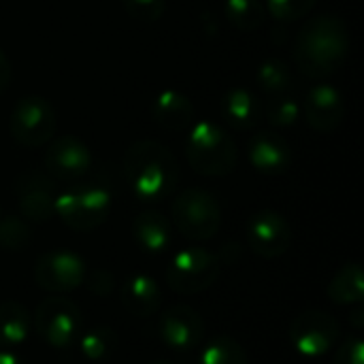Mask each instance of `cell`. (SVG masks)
Wrapping results in <instances>:
<instances>
[{"mask_svg":"<svg viewBox=\"0 0 364 364\" xmlns=\"http://www.w3.org/2000/svg\"><path fill=\"white\" fill-rule=\"evenodd\" d=\"M124 175L136 198L158 203L177 190L179 164L166 145L143 139L128 147L124 156Z\"/></svg>","mask_w":364,"mask_h":364,"instance_id":"obj_1","label":"cell"},{"mask_svg":"<svg viewBox=\"0 0 364 364\" xmlns=\"http://www.w3.org/2000/svg\"><path fill=\"white\" fill-rule=\"evenodd\" d=\"M350 51V32L337 15L307 21L294 45V60L307 77H326L339 70Z\"/></svg>","mask_w":364,"mask_h":364,"instance_id":"obj_2","label":"cell"},{"mask_svg":"<svg viewBox=\"0 0 364 364\" xmlns=\"http://www.w3.org/2000/svg\"><path fill=\"white\" fill-rule=\"evenodd\" d=\"M186 156L192 168L207 177H226L235 171L239 151L235 141L211 122L194 124L186 143Z\"/></svg>","mask_w":364,"mask_h":364,"instance_id":"obj_3","label":"cell"},{"mask_svg":"<svg viewBox=\"0 0 364 364\" xmlns=\"http://www.w3.org/2000/svg\"><path fill=\"white\" fill-rule=\"evenodd\" d=\"M171 213L179 235L190 241H209L222 226V209L215 196L200 188H190L177 194Z\"/></svg>","mask_w":364,"mask_h":364,"instance_id":"obj_4","label":"cell"},{"mask_svg":"<svg viewBox=\"0 0 364 364\" xmlns=\"http://www.w3.org/2000/svg\"><path fill=\"white\" fill-rule=\"evenodd\" d=\"M220 273L222 262L218 254L205 247H183L171 258L166 267V282L173 292L190 296L211 288Z\"/></svg>","mask_w":364,"mask_h":364,"instance_id":"obj_5","label":"cell"},{"mask_svg":"<svg viewBox=\"0 0 364 364\" xmlns=\"http://www.w3.org/2000/svg\"><path fill=\"white\" fill-rule=\"evenodd\" d=\"M111 211V194L100 186H79L55 196V213L77 232L96 230Z\"/></svg>","mask_w":364,"mask_h":364,"instance_id":"obj_6","label":"cell"},{"mask_svg":"<svg viewBox=\"0 0 364 364\" xmlns=\"http://www.w3.org/2000/svg\"><path fill=\"white\" fill-rule=\"evenodd\" d=\"M34 331L53 350H68L77 343L83 326L81 309L62 296H49L38 303L32 316Z\"/></svg>","mask_w":364,"mask_h":364,"instance_id":"obj_7","label":"cell"},{"mask_svg":"<svg viewBox=\"0 0 364 364\" xmlns=\"http://www.w3.org/2000/svg\"><path fill=\"white\" fill-rule=\"evenodd\" d=\"M55 111L51 102L41 96H26L17 100L9 119L11 136L23 147H41L49 143L55 134Z\"/></svg>","mask_w":364,"mask_h":364,"instance_id":"obj_8","label":"cell"},{"mask_svg":"<svg viewBox=\"0 0 364 364\" xmlns=\"http://www.w3.org/2000/svg\"><path fill=\"white\" fill-rule=\"evenodd\" d=\"M290 343L305 358H320L328 354L339 339V324L333 316L320 309L299 314L290 324Z\"/></svg>","mask_w":364,"mask_h":364,"instance_id":"obj_9","label":"cell"},{"mask_svg":"<svg viewBox=\"0 0 364 364\" xmlns=\"http://www.w3.org/2000/svg\"><path fill=\"white\" fill-rule=\"evenodd\" d=\"M87 267L81 256L68 250L45 252L34 267V282L41 290L51 294H66L83 286Z\"/></svg>","mask_w":364,"mask_h":364,"instance_id":"obj_10","label":"cell"},{"mask_svg":"<svg viewBox=\"0 0 364 364\" xmlns=\"http://www.w3.org/2000/svg\"><path fill=\"white\" fill-rule=\"evenodd\" d=\"M245 241L252 254H256L262 260H275L292 247L294 235L288 224V220L273 211L262 209L254 213L245 228Z\"/></svg>","mask_w":364,"mask_h":364,"instance_id":"obj_11","label":"cell"},{"mask_svg":"<svg viewBox=\"0 0 364 364\" xmlns=\"http://www.w3.org/2000/svg\"><path fill=\"white\" fill-rule=\"evenodd\" d=\"M160 341L173 352H192L205 339V320L190 305H173L158 322Z\"/></svg>","mask_w":364,"mask_h":364,"instance_id":"obj_12","label":"cell"},{"mask_svg":"<svg viewBox=\"0 0 364 364\" xmlns=\"http://www.w3.org/2000/svg\"><path fill=\"white\" fill-rule=\"evenodd\" d=\"M15 194L19 211L26 220L45 224L55 215V181L38 171H28L17 177Z\"/></svg>","mask_w":364,"mask_h":364,"instance_id":"obj_13","label":"cell"},{"mask_svg":"<svg viewBox=\"0 0 364 364\" xmlns=\"http://www.w3.org/2000/svg\"><path fill=\"white\" fill-rule=\"evenodd\" d=\"M92 166V154L77 136H60L45 154V168L53 179L75 181L87 175Z\"/></svg>","mask_w":364,"mask_h":364,"instance_id":"obj_14","label":"cell"},{"mask_svg":"<svg viewBox=\"0 0 364 364\" xmlns=\"http://www.w3.org/2000/svg\"><path fill=\"white\" fill-rule=\"evenodd\" d=\"M343 115H346L343 98L333 85L320 83L314 90H309L305 100V119L314 130L322 134L335 132L341 126Z\"/></svg>","mask_w":364,"mask_h":364,"instance_id":"obj_15","label":"cell"},{"mask_svg":"<svg viewBox=\"0 0 364 364\" xmlns=\"http://www.w3.org/2000/svg\"><path fill=\"white\" fill-rule=\"evenodd\" d=\"M250 162L262 175H282L292 164V149L277 132L262 130L250 141Z\"/></svg>","mask_w":364,"mask_h":364,"instance_id":"obj_16","label":"cell"},{"mask_svg":"<svg viewBox=\"0 0 364 364\" xmlns=\"http://www.w3.org/2000/svg\"><path fill=\"white\" fill-rule=\"evenodd\" d=\"M122 303L126 311L136 318L154 316L162 305V290L160 284L145 273H134L124 282L122 288Z\"/></svg>","mask_w":364,"mask_h":364,"instance_id":"obj_17","label":"cell"},{"mask_svg":"<svg viewBox=\"0 0 364 364\" xmlns=\"http://www.w3.org/2000/svg\"><path fill=\"white\" fill-rule=\"evenodd\" d=\"M132 235L141 250L149 254H164L173 243L171 222L154 209L141 211L132 222Z\"/></svg>","mask_w":364,"mask_h":364,"instance_id":"obj_18","label":"cell"},{"mask_svg":"<svg viewBox=\"0 0 364 364\" xmlns=\"http://www.w3.org/2000/svg\"><path fill=\"white\" fill-rule=\"evenodd\" d=\"M222 115L237 130H252L262 122V102L243 87H232L222 98Z\"/></svg>","mask_w":364,"mask_h":364,"instance_id":"obj_19","label":"cell"},{"mask_svg":"<svg viewBox=\"0 0 364 364\" xmlns=\"http://www.w3.org/2000/svg\"><path fill=\"white\" fill-rule=\"evenodd\" d=\"M151 115L156 119L158 126L166 128V130H183L188 126H192L194 122V107L190 102L188 96H183L177 90H164L154 107H151Z\"/></svg>","mask_w":364,"mask_h":364,"instance_id":"obj_20","label":"cell"},{"mask_svg":"<svg viewBox=\"0 0 364 364\" xmlns=\"http://www.w3.org/2000/svg\"><path fill=\"white\" fill-rule=\"evenodd\" d=\"M32 318L17 301L0 303V350L17 352L30 335Z\"/></svg>","mask_w":364,"mask_h":364,"instance_id":"obj_21","label":"cell"},{"mask_svg":"<svg viewBox=\"0 0 364 364\" xmlns=\"http://www.w3.org/2000/svg\"><path fill=\"white\" fill-rule=\"evenodd\" d=\"M335 305H358L364 301V275L358 262L343 264L326 288Z\"/></svg>","mask_w":364,"mask_h":364,"instance_id":"obj_22","label":"cell"},{"mask_svg":"<svg viewBox=\"0 0 364 364\" xmlns=\"http://www.w3.org/2000/svg\"><path fill=\"white\" fill-rule=\"evenodd\" d=\"M77 348L79 354L85 360L92 363H102L107 358H111L117 350V333L111 326H94L90 331H81L79 339H77Z\"/></svg>","mask_w":364,"mask_h":364,"instance_id":"obj_23","label":"cell"},{"mask_svg":"<svg viewBox=\"0 0 364 364\" xmlns=\"http://www.w3.org/2000/svg\"><path fill=\"white\" fill-rule=\"evenodd\" d=\"M196 364H250V358L237 339L228 335H215L200 350Z\"/></svg>","mask_w":364,"mask_h":364,"instance_id":"obj_24","label":"cell"},{"mask_svg":"<svg viewBox=\"0 0 364 364\" xmlns=\"http://www.w3.org/2000/svg\"><path fill=\"white\" fill-rule=\"evenodd\" d=\"M224 11L228 21L243 32L258 30L267 15V9L260 0H226Z\"/></svg>","mask_w":364,"mask_h":364,"instance_id":"obj_25","label":"cell"},{"mask_svg":"<svg viewBox=\"0 0 364 364\" xmlns=\"http://www.w3.org/2000/svg\"><path fill=\"white\" fill-rule=\"evenodd\" d=\"M258 83L264 92L282 96L292 87V70L282 60H267L258 68Z\"/></svg>","mask_w":364,"mask_h":364,"instance_id":"obj_26","label":"cell"},{"mask_svg":"<svg viewBox=\"0 0 364 364\" xmlns=\"http://www.w3.org/2000/svg\"><path fill=\"white\" fill-rule=\"evenodd\" d=\"M32 230L23 218L6 215L0 220V247L6 252H23L30 245Z\"/></svg>","mask_w":364,"mask_h":364,"instance_id":"obj_27","label":"cell"},{"mask_svg":"<svg viewBox=\"0 0 364 364\" xmlns=\"http://www.w3.org/2000/svg\"><path fill=\"white\" fill-rule=\"evenodd\" d=\"M299 115H301L299 105L286 96H277L267 105H262V117H267V122L275 128H292L299 122Z\"/></svg>","mask_w":364,"mask_h":364,"instance_id":"obj_28","label":"cell"},{"mask_svg":"<svg viewBox=\"0 0 364 364\" xmlns=\"http://www.w3.org/2000/svg\"><path fill=\"white\" fill-rule=\"evenodd\" d=\"M318 0H267V11L279 21H294L305 17Z\"/></svg>","mask_w":364,"mask_h":364,"instance_id":"obj_29","label":"cell"},{"mask_svg":"<svg viewBox=\"0 0 364 364\" xmlns=\"http://www.w3.org/2000/svg\"><path fill=\"white\" fill-rule=\"evenodd\" d=\"M126 11L130 13V17H134L136 21H158L164 15V0H124Z\"/></svg>","mask_w":364,"mask_h":364,"instance_id":"obj_30","label":"cell"},{"mask_svg":"<svg viewBox=\"0 0 364 364\" xmlns=\"http://www.w3.org/2000/svg\"><path fill=\"white\" fill-rule=\"evenodd\" d=\"M333 364H364V343L358 335L348 337L335 352Z\"/></svg>","mask_w":364,"mask_h":364,"instance_id":"obj_31","label":"cell"},{"mask_svg":"<svg viewBox=\"0 0 364 364\" xmlns=\"http://www.w3.org/2000/svg\"><path fill=\"white\" fill-rule=\"evenodd\" d=\"M83 284H87V290H90L92 294H96V296H107V294H111L113 288H115V277H113L109 271H105V269H96V271H92V273H87V277H85Z\"/></svg>","mask_w":364,"mask_h":364,"instance_id":"obj_32","label":"cell"},{"mask_svg":"<svg viewBox=\"0 0 364 364\" xmlns=\"http://www.w3.org/2000/svg\"><path fill=\"white\" fill-rule=\"evenodd\" d=\"M9 83H11V62L0 51V94L9 87Z\"/></svg>","mask_w":364,"mask_h":364,"instance_id":"obj_33","label":"cell"},{"mask_svg":"<svg viewBox=\"0 0 364 364\" xmlns=\"http://www.w3.org/2000/svg\"><path fill=\"white\" fill-rule=\"evenodd\" d=\"M0 364H28L17 352L13 350H0Z\"/></svg>","mask_w":364,"mask_h":364,"instance_id":"obj_34","label":"cell"},{"mask_svg":"<svg viewBox=\"0 0 364 364\" xmlns=\"http://www.w3.org/2000/svg\"><path fill=\"white\" fill-rule=\"evenodd\" d=\"M350 322H352V326L356 328V331H363L364 328V307L363 303H358L356 305V309L352 311V316H350Z\"/></svg>","mask_w":364,"mask_h":364,"instance_id":"obj_35","label":"cell"},{"mask_svg":"<svg viewBox=\"0 0 364 364\" xmlns=\"http://www.w3.org/2000/svg\"><path fill=\"white\" fill-rule=\"evenodd\" d=\"M149 364H175V363H171V360H154V363H149Z\"/></svg>","mask_w":364,"mask_h":364,"instance_id":"obj_36","label":"cell"}]
</instances>
